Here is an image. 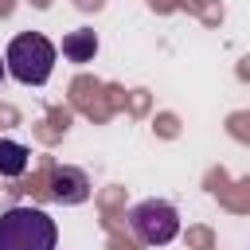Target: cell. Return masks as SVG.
I'll return each mask as SVG.
<instances>
[{
  "mask_svg": "<svg viewBox=\"0 0 250 250\" xmlns=\"http://www.w3.org/2000/svg\"><path fill=\"white\" fill-rule=\"evenodd\" d=\"M129 230L145 246H168L180 234V211L164 199H141L137 207H129Z\"/></svg>",
  "mask_w": 250,
  "mask_h": 250,
  "instance_id": "3957f363",
  "label": "cell"
},
{
  "mask_svg": "<svg viewBox=\"0 0 250 250\" xmlns=\"http://www.w3.org/2000/svg\"><path fill=\"white\" fill-rule=\"evenodd\" d=\"M62 55L70 62H94L98 55V31L94 27H74L62 35Z\"/></svg>",
  "mask_w": 250,
  "mask_h": 250,
  "instance_id": "5b68a950",
  "label": "cell"
},
{
  "mask_svg": "<svg viewBox=\"0 0 250 250\" xmlns=\"http://www.w3.org/2000/svg\"><path fill=\"white\" fill-rule=\"evenodd\" d=\"M31 168V148L20 145V141H0V176L4 180H16Z\"/></svg>",
  "mask_w": 250,
  "mask_h": 250,
  "instance_id": "8992f818",
  "label": "cell"
},
{
  "mask_svg": "<svg viewBox=\"0 0 250 250\" xmlns=\"http://www.w3.org/2000/svg\"><path fill=\"white\" fill-rule=\"evenodd\" d=\"M4 74H8V62H4V59H0V82H4Z\"/></svg>",
  "mask_w": 250,
  "mask_h": 250,
  "instance_id": "52a82bcc",
  "label": "cell"
},
{
  "mask_svg": "<svg viewBox=\"0 0 250 250\" xmlns=\"http://www.w3.org/2000/svg\"><path fill=\"white\" fill-rule=\"evenodd\" d=\"M51 195H55L59 203H66V207L86 203V199H90V176H86L82 168L62 164V168L51 172Z\"/></svg>",
  "mask_w": 250,
  "mask_h": 250,
  "instance_id": "277c9868",
  "label": "cell"
},
{
  "mask_svg": "<svg viewBox=\"0 0 250 250\" xmlns=\"http://www.w3.org/2000/svg\"><path fill=\"white\" fill-rule=\"evenodd\" d=\"M55 59H59V47L39 35V31H23L8 43L4 51V62H8V74L23 86H43L55 70Z\"/></svg>",
  "mask_w": 250,
  "mask_h": 250,
  "instance_id": "7a4b0ae2",
  "label": "cell"
},
{
  "mask_svg": "<svg viewBox=\"0 0 250 250\" xmlns=\"http://www.w3.org/2000/svg\"><path fill=\"white\" fill-rule=\"evenodd\" d=\"M59 227L43 207H8L0 215V250H55Z\"/></svg>",
  "mask_w": 250,
  "mask_h": 250,
  "instance_id": "6da1fadb",
  "label": "cell"
}]
</instances>
